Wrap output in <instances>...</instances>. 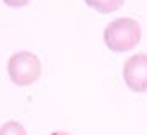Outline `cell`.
I'll return each instance as SVG.
<instances>
[{"label": "cell", "instance_id": "obj_6", "mask_svg": "<svg viewBox=\"0 0 147 135\" xmlns=\"http://www.w3.org/2000/svg\"><path fill=\"white\" fill-rule=\"evenodd\" d=\"M3 3L8 5V7L20 8V7H27L28 3H30V0H3Z\"/></svg>", "mask_w": 147, "mask_h": 135}, {"label": "cell", "instance_id": "obj_2", "mask_svg": "<svg viewBox=\"0 0 147 135\" xmlns=\"http://www.w3.org/2000/svg\"><path fill=\"white\" fill-rule=\"evenodd\" d=\"M7 73L10 81L17 86H32L41 76L40 58L30 51H18L10 56L7 63Z\"/></svg>", "mask_w": 147, "mask_h": 135}, {"label": "cell", "instance_id": "obj_5", "mask_svg": "<svg viewBox=\"0 0 147 135\" xmlns=\"http://www.w3.org/2000/svg\"><path fill=\"white\" fill-rule=\"evenodd\" d=\"M0 135H27V130L20 122L8 120L0 127Z\"/></svg>", "mask_w": 147, "mask_h": 135}, {"label": "cell", "instance_id": "obj_7", "mask_svg": "<svg viewBox=\"0 0 147 135\" xmlns=\"http://www.w3.org/2000/svg\"><path fill=\"white\" fill-rule=\"evenodd\" d=\"M50 135H71V134H68L65 130H58V132H53V134H50Z\"/></svg>", "mask_w": 147, "mask_h": 135}, {"label": "cell", "instance_id": "obj_1", "mask_svg": "<svg viewBox=\"0 0 147 135\" xmlns=\"http://www.w3.org/2000/svg\"><path fill=\"white\" fill-rule=\"evenodd\" d=\"M142 28L139 21L131 17H121L107 23L102 33V40L107 49L113 53H127L140 43Z\"/></svg>", "mask_w": 147, "mask_h": 135}, {"label": "cell", "instance_id": "obj_4", "mask_svg": "<svg viewBox=\"0 0 147 135\" xmlns=\"http://www.w3.org/2000/svg\"><path fill=\"white\" fill-rule=\"evenodd\" d=\"M84 2H86L88 7H91L93 10L102 15L113 13L124 5V0H84Z\"/></svg>", "mask_w": 147, "mask_h": 135}, {"label": "cell", "instance_id": "obj_3", "mask_svg": "<svg viewBox=\"0 0 147 135\" xmlns=\"http://www.w3.org/2000/svg\"><path fill=\"white\" fill-rule=\"evenodd\" d=\"M122 78L132 92H147V54L136 53L124 61Z\"/></svg>", "mask_w": 147, "mask_h": 135}]
</instances>
